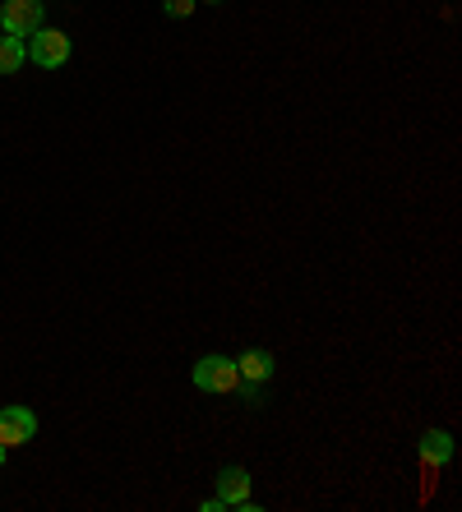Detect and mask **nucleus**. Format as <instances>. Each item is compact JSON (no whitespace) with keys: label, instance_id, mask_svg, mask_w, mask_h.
Here are the masks:
<instances>
[{"label":"nucleus","instance_id":"obj_1","mask_svg":"<svg viewBox=\"0 0 462 512\" xmlns=\"http://www.w3.org/2000/svg\"><path fill=\"white\" fill-rule=\"evenodd\" d=\"M70 51H74V42L61 28H37V33L28 37V60L42 65V70H61L65 60H70Z\"/></svg>","mask_w":462,"mask_h":512},{"label":"nucleus","instance_id":"obj_2","mask_svg":"<svg viewBox=\"0 0 462 512\" xmlns=\"http://www.w3.org/2000/svg\"><path fill=\"white\" fill-rule=\"evenodd\" d=\"M195 388H204V393H236V388H241V370H236V360L204 356L195 365Z\"/></svg>","mask_w":462,"mask_h":512},{"label":"nucleus","instance_id":"obj_3","mask_svg":"<svg viewBox=\"0 0 462 512\" xmlns=\"http://www.w3.org/2000/svg\"><path fill=\"white\" fill-rule=\"evenodd\" d=\"M0 28L10 37H33L42 28V0H5L0 5Z\"/></svg>","mask_w":462,"mask_h":512},{"label":"nucleus","instance_id":"obj_4","mask_svg":"<svg viewBox=\"0 0 462 512\" xmlns=\"http://www.w3.org/2000/svg\"><path fill=\"white\" fill-rule=\"evenodd\" d=\"M37 434V416L28 406H0V443L5 448H24Z\"/></svg>","mask_w":462,"mask_h":512},{"label":"nucleus","instance_id":"obj_5","mask_svg":"<svg viewBox=\"0 0 462 512\" xmlns=\"http://www.w3.org/2000/svg\"><path fill=\"white\" fill-rule=\"evenodd\" d=\"M218 499L227 503V508H241V512L255 508V503H250V471H241V466H222L218 471Z\"/></svg>","mask_w":462,"mask_h":512},{"label":"nucleus","instance_id":"obj_6","mask_svg":"<svg viewBox=\"0 0 462 512\" xmlns=\"http://www.w3.org/2000/svg\"><path fill=\"white\" fill-rule=\"evenodd\" d=\"M236 370H241V383L259 388V383L273 379V356H268V351H245V356L236 360Z\"/></svg>","mask_w":462,"mask_h":512},{"label":"nucleus","instance_id":"obj_7","mask_svg":"<svg viewBox=\"0 0 462 512\" xmlns=\"http://www.w3.org/2000/svg\"><path fill=\"white\" fill-rule=\"evenodd\" d=\"M24 60H28V47H24V37H0V74H19L24 70Z\"/></svg>","mask_w":462,"mask_h":512},{"label":"nucleus","instance_id":"obj_8","mask_svg":"<svg viewBox=\"0 0 462 512\" xmlns=\"http://www.w3.org/2000/svg\"><path fill=\"white\" fill-rule=\"evenodd\" d=\"M421 457H426V462H439V466H444V462L453 457V439L444 434V429H430L426 439H421Z\"/></svg>","mask_w":462,"mask_h":512},{"label":"nucleus","instance_id":"obj_9","mask_svg":"<svg viewBox=\"0 0 462 512\" xmlns=\"http://www.w3.org/2000/svg\"><path fill=\"white\" fill-rule=\"evenodd\" d=\"M190 10H195V0H162V14H171V19H185Z\"/></svg>","mask_w":462,"mask_h":512},{"label":"nucleus","instance_id":"obj_10","mask_svg":"<svg viewBox=\"0 0 462 512\" xmlns=\"http://www.w3.org/2000/svg\"><path fill=\"white\" fill-rule=\"evenodd\" d=\"M5 453H10V448H5V443H0V466H5Z\"/></svg>","mask_w":462,"mask_h":512},{"label":"nucleus","instance_id":"obj_11","mask_svg":"<svg viewBox=\"0 0 462 512\" xmlns=\"http://www.w3.org/2000/svg\"><path fill=\"white\" fill-rule=\"evenodd\" d=\"M213 5H218V0H213Z\"/></svg>","mask_w":462,"mask_h":512}]
</instances>
